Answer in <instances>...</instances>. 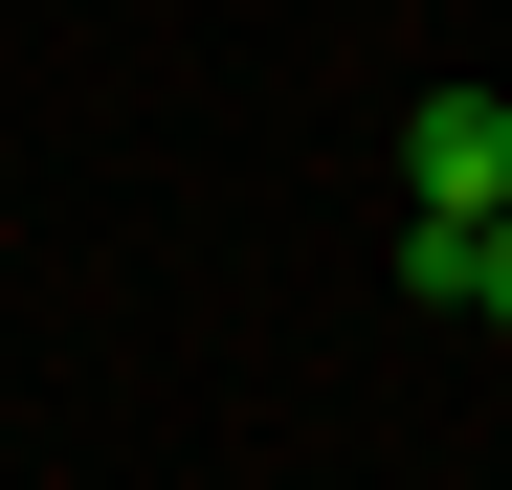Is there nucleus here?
<instances>
[{"mask_svg":"<svg viewBox=\"0 0 512 490\" xmlns=\"http://www.w3.org/2000/svg\"><path fill=\"white\" fill-rule=\"evenodd\" d=\"M512 201V90H423V134H401V223H490Z\"/></svg>","mask_w":512,"mask_h":490,"instance_id":"f257e3e1","label":"nucleus"},{"mask_svg":"<svg viewBox=\"0 0 512 490\" xmlns=\"http://www.w3.org/2000/svg\"><path fill=\"white\" fill-rule=\"evenodd\" d=\"M468 312H490V335H512V201H490V268H468Z\"/></svg>","mask_w":512,"mask_h":490,"instance_id":"f03ea898","label":"nucleus"}]
</instances>
